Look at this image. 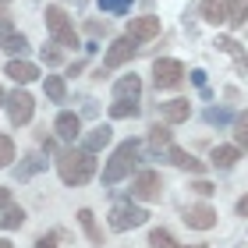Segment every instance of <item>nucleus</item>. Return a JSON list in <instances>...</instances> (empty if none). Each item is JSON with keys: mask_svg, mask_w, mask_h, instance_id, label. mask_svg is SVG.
I'll return each mask as SVG.
<instances>
[{"mask_svg": "<svg viewBox=\"0 0 248 248\" xmlns=\"http://www.w3.org/2000/svg\"><path fill=\"white\" fill-rule=\"evenodd\" d=\"M206 121L217 124V128H223V124L234 121V114H231V110H220V107H209V110H206Z\"/></svg>", "mask_w": 248, "mask_h": 248, "instance_id": "nucleus-30", "label": "nucleus"}, {"mask_svg": "<svg viewBox=\"0 0 248 248\" xmlns=\"http://www.w3.org/2000/svg\"><path fill=\"white\" fill-rule=\"evenodd\" d=\"M110 139H114V128L110 124H96L89 135H82V149L85 153H99V149H107Z\"/></svg>", "mask_w": 248, "mask_h": 248, "instance_id": "nucleus-14", "label": "nucleus"}, {"mask_svg": "<svg viewBox=\"0 0 248 248\" xmlns=\"http://www.w3.org/2000/svg\"><path fill=\"white\" fill-rule=\"evenodd\" d=\"M57 174L67 188H82L96 177V153L85 149H64L57 156Z\"/></svg>", "mask_w": 248, "mask_h": 248, "instance_id": "nucleus-1", "label": "nucleus"}, {"mask_svg": "<svg viewBox=\"0 0 248 248\" xmlns=\"http://www.w3.org/2000/svg\"><path fill=\"white\" fill-rule=\"evenodd\" d=\"M241 248H245V245H241Z\"/></svg>", "mask_w": 248, "mask_h": 248, "instance_id": "nucleus-44", "label": "nucleus"}, {"mask_svg": "<svg viewBox=\"0 0 248 248\" xmlns=\"http://www.w3.org/2000/svg\"><path fill=\"white\" fill-rule=\"evenodd\" d=\"M185 223L191 231H209V227H217V209L209 202H195V206L185 209Z\"/></svg>", "mask_w": 248, "mask_h": 248, "instance_id": "nucleus-10", "label": "nucleus"}, {"mask_svg": "<svg viewBox=\"0 0 248 248\" xmlns=\"http://www.w3.org/2000/svg\"><path fill=\"white\" fill-rule=\"evenodd\" d=\"M78 223H82V231H85V238H89V245H93V248L103 245V234H99V227H96L93 209H78Z\"/></svg>", "mask_w": 248, "mask_h": 248, "instance_id": "nucleus-21", "label": "nucleus"}, {"mask_svg": "<svg viewBox=\"0 0 248 248\" xmlns=\"http://www.w3.org/2000/svg\"><path fill=\"white\" fill-rule=\"evenodd\" d=\"M0 4H7V0H0Z\"/></svg>", "mask_w": 248, "mask_h": 248, "instance_id": "nucleus-42", "label": "nucleus"}, {"mask_svg": "<svg viewBox=\"0 0 248 248\" xmlns=\"http://www.w3.org/2000/svg\"><path fill=\"white\" fill-rule=\"evenodd\" d=\"M149 248H181V245L174 241V234H170V231L153 227V231H149Z\"/></svg>", "mask_w": 248, "mask_h": 248, "instance_id": "nucleus-26", "label": "nucleus"}, {"mask_svg": "<svg viewBox=\"0 0 248 248\" xmlns=\"http://www.w3.org/2000/svg\"><path fill=\"white\" fill-rule=\"evenodd\" d=\"M36 248H57V234H43L36 241Z\"/></svg>", "mask_w": 248, "mask_h": 248, "instance_id": "nucleus-34", "label": "nucleus"}, {"mask_svg": "<svg viewBox=\"0 0 248 248\" xmlns=\"http://www.w3.org/2000/svg\"><path fill=\"white\" fill-rule=\"evenodd\" d=\"M96 4H99V11H103V15H128L135 0H96Z\"/></svg>", "mask_w": 248, "mask_h": 248, "instance_id": "nucleus-28", "label": "nucleus"}, {"mask_svg": "<svg viewBox=\"0 0 248 248\" xmlns=\"http://www.w3.org/2000/svg\"><path fill=\"white\" fill-rule=\"evenodd\" d=\"M135 53H139V43H135L131 36H121V39H114L107 46V57H103V71H114V67H124Z\"/></svg>", "mask_w": 248, "mask_h": 248, "instance_id": "nucleus-8", "label": "nucleus"}, {"mask_svg": "<svg viewBox=\"0 0 248 248\" xmlns=\"http://www.w3.org/2000/svg\"><path fill=\"white\" fill-rule=\"evenodd\" d=\"M61 61H64V53H61V46H57V43L43 46V64H46V67H57Z\"/></svg>", "mask_w": 248, "mask_h": 248, "instance_id": "nucleus-31", "label": "nucleus"}, {"mask_svg": "<svg viewBox=\"0 0 248 248\" xmlns=\"http://www.w3.org/2000/svg\"><path fill=\"white\" fill-rule=\"evenodd\" d=\"M46 32L53 36V43H57V46H67V50H75L78 46V36H75V25L71 21H67V11L64 7H57V4H50L46 7Z\"/></svg>", "mask_w": 248, "mask_h": 248, "instance_id": "nucleus-4", "label": "nucleus"}, {"mask_svg": "<svg viewBox=\"0 0 248 248\" xmlns=\"http://www.w3.org/2000/svg\"><path fill=\"white\" fill-rule=\"evenodd\" d=\"M195 248H202V245H195Z\"/></svg>", "mask_w": 248, "mask_h": 248, "instance_id": "nucleus-43", "label": "nucleus"}, {"mask_svg": "<svg viewBox=\"0 0 248 248\" xmlns=\"http://www.w3.org/2000/svg\"><path fill=\"white\" fill-rule=\"evenodd\" d=\"M170 142H174V131H170V124H167V121H163V124L156 121L153 128H149V153H153V156H160V153H163Z\"/></svg>", "mask_w": 248, "mask_h": 248, "instance_id": "nucleus-18", "label": "nucleus"}, {"mask_svg": "<svg viewBox=\"0 0 248 248\" xmlns=\"http://www.w3.org/2000/svg\"><path fill=\"white\" fill-rule=\"evenodd\" d=\"M248 21V0H231V15H227V25L231 29H241Z\"/></svg>", "mask_w": 248, "mask_h": 248, "instance_id": "nucleus-25", "label": "nucleus"}, {"mask_svg": "<svg viewBox=\"0 0 248 248\" xmlns=\"http://www.w3.org/2000/svg\"><path fill=\"white\" fill-rule=\"evenodd\" d=\"M199 11H202V21H209V25H227L231 0H202Z\"/></svg>", "mask_w": 248, "mask_h": 248, "instance_id": "nucleus-13", "label": "nucleus"}, {"mask_svg": "<svg viewBox=\"0 0 248 248\" xmlns=\"http://www.w3.org/2000/svg\"><path fill=\"white\" fill-rule=\"evenodd\" d=\"M238 217H248V195L238 199Z\"/></svg>", "mask_w": 248, "mask_h": 248, "instance_id": "nucleus-38", "label": "nucleus"}, {"mask_svg": "<svg viewBox=\"0 0 248 248\" xmlns=\"http://www.w3.org/2000/svg\"><path fill=\"white\" fill-rule=\"evenodd\" d=\"M89 32H93V36H107V21H103V25H99V21H89V25H85Z\"/></svg>", "mask_w": 248, "mask_h": 248, "instance_id": "nucleus-35", "label": "nucleus"}, {"mask_svg": "<svg viewBox=\"0 0 248 248\" xmlns=\"http://www.w3.org/2000/svg\"><path fill=\"white\" fill-rule=\"evenodd\" d=\"M39 170H46V160H43L39 153H29L25 160L15 167V177H18V181H29V177H32V174H39Z\"/></svg>", "mask_w": 248, "mask_h": 248, "instance_id": "nucleus-20", "label": "nucleus"}, {"mask_svg": "<svg viewBox=\"0 0 248 248\" xmlns=\"http://www.w3.org/2000/svg\"><path fill=\"white\" fill-rule=\"evenodd\" d=\"M231 124H234V139H238V149L248 153V114H238Z\"/></svg>", "mask_w": 248, "mask_h": 248, "instance_id": "nucleus-27", "label": "nucleus"}, {"mask_svg": "<svg viewBox=\"0 0 248 248\" xmlns=\"http://www.w3.org/2000/svg\"><path fill=\"white\" fill-rule=\"evenodd\" d=\"M4 75H7L15 85H29V82H36V78H39V67L32 64V61L11 57V61H7V67H4Z\"/></svg>", "mask_w": 248, "mask_h": 248, "instance_id": "nucleus-12", "label": "nucleus"}, {"mask_svg": "<svg viewBox=\"0 0 248 248\" xmlns=\"http://www.w3.org/2000/svg\"><path fill=\"white\" fill-rule=\"evenodd\" d=\"M160 117L167 124H181L191 117V103L188 99H167V103H160Z\"/></svg>", "mask_w": 248, "mask_h": 248, "instance_id": "nucleus-16", "label": "nucleus"}, {"mask_svg": "<svg viewBox=\"0 0 248 248\" xmlns=\"http://www.w3.org/2000/svg\"><path fill=\"white\" fill-rule=\"evenodd\" d=\"M185 82V64L177 57H160L153 64V85L156 89H174Z\"/></svg>", "mask_w": 248, "mask_h": 248, "instance_id": "nucleus-6", "label": "nucleus"}, {"mask_svg": "<svg viewBox=\"0 0 248 248\" xmlns=\"http://www.w3.org/2000/svg\"><path fill=\"white\" fill-rule=\"evenodd\" d=\"M43 93H46L50 103H64V99H67V85H64V78H61V75H46V82H43Z\"/></svg>", "mask_w": 248, "mask_h": 248, "instance_id": "nucleus-22", "label": "nucleus"}, {"mask_svg": "<svg viewBox=\"0 0 248 248\" xmlns=\"http://www.w3.org/2000/svg\"><path fill=\"white\" fill-rule=\"evenodd\" d=\"M217 50H223V53H241L238 39H231V36H220V39H217Z\"/></svg>", "mask_w": 248, "mask_h": 248, "instance_id": "nucleus-32", "label": "nucleus"}, {"mask_svg": "<svg viewBox=\"0 0 248 248\" xmlns=\"http://www.w3.org/2000/svg\"><path fill=\"white\" fill-rule=\"evenodd\" d=\"M11 202H15V199H11V188H0V213H4Z\"/></svg>", "mask_w": 248, "mask_h": 248, "instance_id": "nucleus-36", "label": "nucleus"}, {"mask_svg": "<svg viewBox=\"0 0 248 248\" xmlns=\"http://www.w3.org/2000/svg\"><path fill=\"white\" fill-rule=\"evenodd\" d=\"M7 25H11V15L4 11V4H0V29H7Z\"/></svg>", "mask_w": 248, "mask_h": 248, "instance_id": "nucleus-39", "label": "nucleus"}, {"mask_svg": "<svg viewBox=\"0 0 248 248\" xmlns=\"http://www.w3.org/2000/svg\"><path fill=\"white\" fill-rule=\"evenodd\" d=\"M191 82H195L199 89H206V71H191Z\"/></svg>", "mask_w": 248, "mask_h": 248, "instance_id": "nucleus-37", "label": "nucleus"}, {"mask_svg": "<svg viewBox=\"0 0 248 248\" xmlns=\"http://www.w3.org/2000/svg\"><path fill=\"white\" fill-rule=\"evenodd\" d=\"M4 110H7V121L15 124V128H21V124H29L32 114H36V99H32L25 89H15V93H7Z\"/></svg>", "mask_w": 248, "mask_h": 248, "instance_id": "nucleus-5", "label": "nucleus"}, {"mask_svg": "<svg viewBox=\"0 0 248 248\" xmlns=\"http://www.w3.org/2000/svg\"><path fill=\"white\" fill-rule=\"evenodd\" d=\"M53 131H57V139L75 145L78 139H82V114H71V110H61L57 121H53Z\"/></svg>", "mask_w": 248, "mask_h": 248, "instance_id": "nucleus-9", "label": "nucleus"}, {"mask_svg": "<svg viewBox=\"0 0 248 248\" xmlns=\"http://www.w3.org/2000/svg\"><path fill=\"white\" fill-rule=\"evenodd\" d=\"M191 191H195V195H202V199H206V195H213V191H217V185H209L206 177H199V181L191 185Z\"/></svg>", "mask_w": 248, "mask_h": 248, "instance_id": "nucleus-33", "label": "nucleus"}, {"mask_svg": "<svg viewBox=\"0 0 248 248\" xmlns=\"http://www.w3.org/2000/svg\"><path fill=\"white\" fill-rule=\"evenodd\" d=\"M107 223H110V231L124 234V231H135V227H142V223H149V213H145V209L139 206V202L124 199V202H117V206L110 209Z\"/></svg>", "mask_w": 248, "mask_h": 248, "instance_id": "nucleus-3", "label": "nucleus"}, {"mask_svg": "<svg viewBox=\"0 0 248 248\" xmlns=\"http://www.w3.org/2000/svg\"><path fill=\"white\" fill-rule=\"evenodd\" d=\"M11 160H15V142H11V135L0 131V170H7Z\"/></svg>", "mask_w": 248, "mask_h": 248, "instance_id": "nucleus-29", "label": "nucleus"}, {"mask_svg": "<svg viewBox=\"0 0 248 248\" xmlns=\"http://www.w3.org/2000/svg\"><path fill=\"white\" fill-rule=\"evenodd\" d=\"M7 103V93H4V89H0V107H4Z\"/></svg>", "mask_w": 248, "mask_h": 248, "instance_id": "nucleus-41", "label": "nucleus"}, {"mask_svg": "<svg viewBox=\"0 0 248 248\" xmlns=\"http://www.w3.org/2000/svg\"><path fill=\"white\" fill-rule=\"evenodd\" d=\"M160 191H163V181H160V174H156V170H139L131 177V199L153 202V199H160Z\"/></svg>", "mask_w": 248, "mask_h": 248, "instance_id": "nucleus-7", "label": "nucleus"}, {"mask_svg": "<svg viewBox=\"0 0 248 248\" xmlns=\"http://www.w3.org/2000/svg\"><path fill=\"white\" fill-rule=\"evenodd\" d=\"M142 107L139 99H114V107H110V117L114 121H128V117H139Z\"/></svg>", "mask_w": 248, "mask_h": 248, "instance_id": "nucleus-23", "label": "nucleus"}, {"mask_svg": "<svg viewBox=\"0 0 248 248\" xmlns=\"http://www.w3.org/2000/svg\"><path fill=\"white\" fill-rule=\"evenodd\" d=\"M238 160H241L238 145H217V149L209 153V167H217V170H231Z\"/></svg>", "mask_w": 248, "mask_h": 248, "instance_id": "nucleus-17", "label": "nucleus"}, {"mask_svg": "<svg viewBox=\"0 0 248 248\" xmlns=\"http://www.w3.org/2000/svg\"><path fill=\"white\" fill-rule=\"evenodd\" d=\"M0 50L11 53V57H21V53H29V39L7 25V29H0Z\"/></svg>", "mask_w": 248, "mask_h": 248, "instance_id": "nucleus-15", "label": "nucleus"}, {"mask_svg": "<svg viewBox=\"0 0 248 248\" xmlns=\"http://www.w3.org/2000/svg\"><path fill=\"white\" fill-rule=\"evenodd\" d=\"M142 160V142L139 139H128V142H121L114 153H110V160L103 167V185H117L124 181V177H131V170L139 167Z\"/></svg>", "mask_w": 248, "mask_h": 248, "instance_id": "nucleus-2", "label": "nucleus"}, {"mask_svg": "<svg viewBox=\"0 0 248 248\" xmlns=\"http://www.w3.org/2000/svg\"><path fill=\"white\" fill-rule=\"evenodd\" d=\"M142 96V78L139 75H124L114 82V99H139Z\"/></svg>", "mask_w": 248, "mask_h": 248, "instance_id": "nucleus-19", "label": "nucleus"}, {"mask_svg": "<svg viewBox=\"0 0 248 248\" xmlns=\"http://www.w3.org/2000/svg\"><path fill=\"white\" fill-rule=\"evenodd\" d=\"M128 36H131L135 43H149V39H156V36H160V18H156V15L131 18V21H128Z\"/></svg>", "mask_w": 248, "mask_h": 248, "instance_id": "nucleus-11", "label": "nucleus"}, {"mask_svg": "<svg viewBox=\"0 0 248 248\" xmlns=\"http://www.w3.org/2000/svg\"><path fill=\"white\" fill-rule=\"evenodd\" d=\"M21 223H25V209L11 202V206H7L4 213H0V227H4V231H18Z\"/></svg>", "mask_w": 248, "mask_h": 248, "instance_id": "nucleus-24", "label": "nucleus"}, {"mask_svg": "<svg viewBox=\"0 0 248 248\" xmlns=\"http://www.w3.org/2000/svg\"><path fill=\"white\" fill-rule=\"evenodd\" d=\"M0 248H15V245H11L7 238H0Z\"/></svg>", "mask_w": 248, "mask_h": 248, "instance_id": "nucleus-40", "label": "nucleus"}]
</instances>
